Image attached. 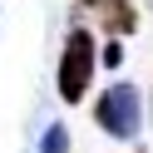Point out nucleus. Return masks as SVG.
Listing matches in <instances>:
<instances>
[{
  "mask_svg": "<svg viewBox=\"0 0 153 153\" xmlns=\"http://www.w3.org/2000/svg\"><path fill=\"white\" fill-rule=\"evenodd\" d=\"M99 59H104V69H119V64H123V45H119V40H109V45L99 50Z\"/></svg>",
  "mask_w": 153,
  "mask_h": 153,
  "instance_id": "obj_5",
  "label": "nucleus"
},
{
  "mask_svg": "<svg viewBox=\"0 0 153 153\" xmlns=\"http://www.w3.org/2000/svg\"><path fill=\"white\" fill-rule=\"evenodd\" d=\"M138 153H143V148H138Z\"/></svg>",
  "mask_w": 153,
  "mask_h": 153,
  "instance_id": "obj_6",
  "label": "nucleus"
},
{
  "mask_svg": "<svg viewBox=\"0 0 153 153\" xmlns=\"http://www.w3.org/2000/svg\"><path fill=\"white\" fill-rule=\"evenodd\" d=\"M89 10H99V20H104V30L109 35H128V30H138V10H133L128 0H84Z\"/></svg>",
  "mask_w": 153,
  "mask_h": 153,
  "instance_id": "obj_3",
  "label": "nucleus"
},
{
  "mask_svg": "<svg viewBox=\"0 0 153 153\" xmlns=\"http://www.w3.org/2000/svg\"><path fill=\"white\" fill-rule=\"evenodd\" d=\"M40 153H69V128L64 123H50L40 133Z\"/></svg>",
  "mask_w": 153,
  "mask_h": 153,
  "instance_id": "obj_4",
  "label": "nucleus"
},
{
  "mask_svg": "<svg viewBox=\"0 0 153 153\" xmlns=\"http://www.w3.org/2000/svg\"><path fill=\"white\" fill-rule=\"evenodd\" d=\"M94 69H99V40H94L89 30H69V40H64V50H59V69H54L59 99L64 104H84Z\"/></svg>",
  "mask_w": 153,
  "mask_h": 153,
  "instance_id": "obj_1",
  "label": "nucleus"
},
{
  "mask_svg": "<svg viewBox=\"0 0 153 153\" xmlns=\"http://www.w3.org/2000/svg\"><path fill=\"white\" fill-rule=\"evenodd\" d=\"M94 123L109 138H119V143L138 138V128H143V94H138V84H123V79L109 84L94 99Z\"/></svg>",
  "mask_w": 153,
  "mask_h": 153,
  "instance_id": "obj_2",
  "label": "nucleus"
}]
</instances>
